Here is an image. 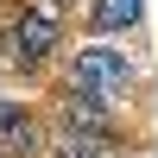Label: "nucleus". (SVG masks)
<instances>
[{"label":"nucleus","instance_id":"obj_6","mask_svg":"<svg viewBox=\"0 0 158 158\" xmlns=\"http://www.w3.org/2000/svg\"><path fill=\"white\" fill-rule=\"evenodd\" d=\"M44 158H133L127 139H89V133H57L44 146Z\"/></svg>","mask_w":158,"mask_h":158},{"label":"nucleus","instance_id":"obj_5","mask_svg":"<svg viewBox=\"0 0 158 158\" xmlns=\"http://www.w3.org/2000/svg\"><path fill=\"white\" fill-rule=\"evenodd\" d=\"M146 19V0H89L82 6V32L89 38H127Z\"/></svg>","mask_w":158,"mask_h":158},{"label":"nucleus","instance_id":"obj_4","mask_svg":"<svg viewBox=\"0 0 158 158\" xmlns=\"http://www.w3.org/2000/svg\"><path fill=\"white\" fill-rule=\"evenodd\" d=\"M44 114L32 101H6L0 95V158H44Z\"/></svg>","mask_w":158,"mask_h":158},{"label":"nucleus","instance_id":"obj_2","mask_svg":"<svg viewBox=\"0 0 158 158\" xmlns=\"http://www.w3.org/2000/svg\"><path fill=\"white\" fill-rule=\"evenodd\" d=\"M0 51H6V70L38 76L63 57V13L38 6V0H13L6 19H0Z\"/></svg>","mask_w":158,"mask_h":158},{"label":"nucleus","instance_id":"obj_1","mask_svg":"<svg viewBox=\"0 0 158 158\" xmlns=\"http://www.w3.org/2000/svg\"><path fill=\"white\" fill-rule=\"evenodd\" d=\"M63 82L82 89V95L108 101V108H127V101L146 89V76H139L133 51L114 44V38H82V44L70 51V63H63Z\"/></svg>","mask_w":158,"mask_h":158},{"label":"nucleus","instance_id":"obj_3","mask_svg":"<svg viewBox=\"0 0 158 158\" xmlns=\"http://www.w3.org/2000/svg\"><path fill=\"white\" fill-rule=\"evenodd\" d=\"M51 120H57V133H89V139H127V120L120 108H108V101L82 95V89L63 82L57 95H51Z\"/></svg>","mask_w":158,"mask_h":158},{"label":"nucleus","instance_id":"obj_7","mask_svg":"<svg viewBox=\"0 0 158 158\" xmlns=\"http://www.w3.org/2000/svg\"><path fill=\"white\" fill-rule=\"evenodd\" d=\"M0 70H6V57H0Z\"/></svg>","mask_w":158,"mask_h":158}]
</instances>
